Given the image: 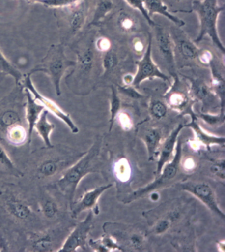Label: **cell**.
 Returning a JSON list of instances; mask_svg holds the SVG:
<instances>
[{
  "mask_svg": "<svg viewBox=\"0 0 225 252\" xmlns=\"http://www.w3.org/2000/svg\"><path fill=\"white\" fill-rule=\"evenodd\" d=\"M152 47H153V36L149 33V41L145 53L141 59L136 62L137 72L134 77L133 85L136 88H139L140 84L146 80H153L159 78L170 84V78L160 70L155 64L152 58Z\"/></svg>",
  "mask_w": 225,
  "mask_h": 252,
  "instance_id": "obj_8",
  "label": "cell"
},
{
  "mask_svg": "<svg viewBox=\"0 0 225 252\" xmlns=\"http://www.w3.org/2000/svg\"><path fill=\"white\" fill-rule=\"evenodd\" d=\"M41 208L43 215L48 219L55 218L59 213L58 205L53 199H46L42 203Z\"/></svg>",
  "mask_w": 225,
  "mask_h": 252,
  "instance_id": "obj_38",
  "label": "cell"
},
{
  "mask_svg": "<svg viewBox=\"0 0 225 252\" xmlns=\"http://www.w3.org/2000/svg\"><path fill=\"white\" fill-rule=\"evenodd\" d=\"M101 149V140L97 139L91 149L66 169L57 181L56 187L59 193L64 196L70 207L74 202L77 188L81 181L86 175L97 172Z\"/></svg>",
  "mask_w": 225,
  "mask_h": 252,
  "instance_id": "obj_1",
  "label": "cell"
},
{
  "mask_svg": "<svg viewBox=\"0 0 225 252\" xmlns=\"http://www.w3.org/2000/svg\"><path fill=\"white\" fill-rule=\"evenodd\" d=\"M155 41L157 48L163 61L166 63L169 72L173 77H178L176 73V63L174 43L171 34L160 26H156Z\"/></svg>",
  "mask_w": 225,
  "mask_h": 252,
  "instance_id": "obj_13",
  "label": "cell"
},
{
  "mask_svg": "<svg viewBox=\"0 0 225 252\" xmlns=\"http://www.w3.org/2000/svg\"><path fill=\"white\" fill-rule=\"evenodd\" d=\"M211 74V88L220 102L221 109H225V76L223 67L213 59L209 65Z\"/></svg>",
  "mask_w": 225,
  "mask_h": 252,
  "instance_id": "obj_16",
  "label": "cell"
},
{
  "mask_svg": "<svg viewBox=\"0 0 225 252\" xmlns=\"http://www.w3.org/2000/svg\"><path fill=\"white\" fill-rule=\"evenodd\" d=\"M119 63V59L117 54L115 53L112 49H110L109 51L104 53L103 61H102V65L104 73L111 72L114 70Z\"/></svg>",
  "mask_w": 225,
  "mask_h": 252,
  "instance_id": "obj_34",
  "label": "cell"
},
{
  "mask_svg": "<svg viewBox=\"0 0 225 252\" xmlns=\"http://www.w3.org/2000/svg\"><path fill=\"white\" fill-rule=\"evenodd\" d=\"M178 190L189 192L204 204L213 213L218 215L221 219H225V214L219 207L214 190L207 183L186 181L176 185Z\"/></svg>",
  "mask_w": 225,
  "mask_h": 252,
  "instance_id": "obj_9",
  "label": "cell"
},
{
  "mask_svg": "<svg viewBox=\"0 0 225 252\" xmlns=\"http://www.w3.org/2000/svg\"><path fill=\"white\" fill-rule=\"evenodd\" d=\"M65 149H59V154L46 156L39 161L36 167L38 178H51L63 172L76 162L84 153L68 154Z\"/></svg>",
  "mask_w": 225,
  "mask_h": 252,
  "instance_id": "obj_6",
  "label": "cell"
},
{
  "mask_svg": "<svg viewBox=\"0 0 225 252\" xmlns=\"http://www.w3.org/2000/svg\"><path fill=\"white\" fill-rule=\"evenodd\" d=\"M191 113H190V116L191 117V121L188 124L184 125V127H189L192 128L196 134V138L198 141L201 143L205 144L207 147H209L211 144H218V145H224L225 137H220V136H215L211 135L205 132L200 126L197 122V115L192 112V109H190Z\"/></svg>",
  "mask_w": 225,
  "mask_h": 252,
  "instance_id": "obj_22",
  "label": "cell"
},
{
  "mask_svg": "<svg viewBox=\"0 0 225 252\" xmlns=\"http://www.w3.org/2000/svg\"><path fill=\"white\" fill-rule=\"evenodd\" d=\"M198 116L199 117H199L201 120L210 126H217L223 124L225 122V109H221V112L219 114L213 115L201 112Z\"/></svg>",
  "mask_w": 225,
  "mask_h": 252,
  "instance_id": "obj_36",
  "label": "cell"
},
{
  "mask_svg": "<svg viewBox=\"0 0 225 252\" xmlns=\"http://www.w3.org/2000/svg\"><path fill=\"white\" fill-rule=\"evenodd\" d=\"M95 48L98 52L100 53H105L106 52L109 51L112 48V43L109 38L105 37V36H101L98 38L95 42Z\"/></svg>",
  "mask_w": 225,
  "mask_h": 252,
  "instance_id": "obj_41",
  "label": "cell"
},
{
  "mask_svg": "<svg viewBox=\"0 0 225 252\" xmlns=\"http://www.w3.org/2000/svg\"><path fill=\"white\" fill-rule=\"evenodd\" d=\"M74 50L77 56L75 69L65 77V83L70 89L77 82L89 76L95 64V53L91 43L74 46Z\"/></svg>",
  "mask_w": 225,
  "mask_h": 252,
  "instance_id": "obj_7",
  "label": "cell"
},
{
  "mask_svg": "<svg viewBox=\"0 0 225 252\" xmlns=\"http://www.w3.org/2000/svg\"><path fill=\"white\" fill-rule=\"evenodd\" d=\"M135 75L128 73L124 74L122 77V82L124 85L132 86L134 81Z\"/></svg>",
  "mask_w": 225,
  "mask_h": 252,
  "instance_id": "obj_46",
  "label": "cell"
},
{
  "mask_svg": "<svg viewBox=\"0 0 225 252\" xmlns=\"http://www.w3.org/2000/svg\"><path fill=\"white\" fill-rule=\"evenodd\" d=\"M28 1L31 3H38V1H41V0H28Z\"/></svg>",
  "mask_w": 225,
  "mask_h": 252,
  "instance_id": "obj_49",
  "label": "cell"
},
{
  "mask_svg": "<svg viewBox=\"0 0 225 252\" xmlns=\"http://www.w3.org/2000/svg\"><path fill=\"white\" fill-rule=\"evenodd\" d=\"M191 9L197 14L199 22V32L196 43H199L208 36L213 43L224 54L225 47L217 31V21L219 15L224 11V6L219 5L218 0H194Z\"/></svg>",
  "mask_w": 225,
  "mask_h": 252,
  "instance_id": "obj_2",
  "label": "cell"
},
{
  "mask_svg": "<svg viewBox=\"0 0 225 252\" xmlns=\"http://www.w3.org/2000/svg\"><path fill=\"white\" fill-rule=\"evenodd\" d=\"M117 116H118L120 125L124 130H129L132 127V121L127 113H119Z\"/></svg>",
  "mask_w": 225,
  "mask_h": 252,
  "instance_id": "obj_45",
  "label": "cell"
},
{
  "mask_svg": "<svg viewBox=\"0 0 225 252\" xmlns=\"http://www.w3.org/2000/svg\"><path fill=\"white\" fill-rule=\"evenodd\" d=\"M5 136L8 141L15 146L24 145L28 142V130L21 123L9 126L5 130Z\"/></svg>",
  "mask_w": 225,
  "mask_h": 252,
  "instance_id": "obj_26",
  "label": "cell"
},
{
  "mask_svg": "<svg viewBox=\"0 0 225 252\" xmlns=\"http://www.w3.org/2000/svg\"><path fill=\"white\" fill-rule=\"evenodd\" d=\"M0 165L7 168V170L10 171L11 174L18 178L24 176V174L15 167L11 158L1 144H0Z\"/></svg>",
  "mask_w": 225,
  "mask_h": 252,
  "instance_id": "obj_33",
  "label": "cell"
},
{
  "mask_svg": "<svg viewBox=\"0 0 225 252\" xmlns=\"http://www.w3.org/2000/svg\"><path fill=\"white\" fill-rule=\"evenodd\" d=\"M89 245L93 249L99 252H109L111 251L110 249L122 250V248L118 245L116 242H114L113 238L105 237L103 239L93 240H91L89 241Z\"/></svg>",
  "mask_w": 225,
  "mask_h": 252,
  "instance_id": "obj_32",
  "label": "cell"
},
{
  "mask_svg": "<svg viewBox=\"0 0 225 252\" xmlns=\"http://www.w3.org/2000/svg\"><path fill=\"white\" fill-rule=\"evenodd\" d=\"M168 111V107L164 102L157 100L151 102L150 105V112L154 118L160 120L165 118Z\"/></svg>",
  "mask_w": 225,
  "mask_h": 252,
  "instance_id": "obj_35",
  "label": "cell"
},
{
  "mask_svg": "<svg viewBox=\"0 0 225 252\" xmlns=\"http://www.w3.org/2000/svg\"><path fill=\"white\" fill-rule=\"evenodd\" d=\"M182 157V142L178 140L177 144L176 151H175L174 158L172 160L165 165V168L163 167V172L158 176H156L155 180L151 184L144 188H140L137 191L129 195L126 199L124 200L125 203H130L143 197L144 195L152 193L155 190L159 189L164 188L169 186L171 182L176 178L178 174L179 167H180V161Z\"/></svg>",
  "mask_w": 225,
  "mask_h": 252,
  "instance_id": "obj_5",
  "label": "cell"
},
{
  "mask_svg": "<svg viewBox=\"0 0 225 252\" xmlns=\"http://www.w3.org/2000/svg\"><path fill=\"white\" fill-rule=\"evenodd\" d=\"M117 87H118L117 88L118 92L123 94V95L127 96V97L132 98V99H139L143 97V95L138 92L134 86L117 85Z\"/></svg>",
  "mask_w": 225,
  "mask_h": 252,
  "instance_id": "obj_40",
  "label": "cell"
},
{
  "mask_svg": "<svg viewBox=\"0 0 225 252\" xmlns=\"http://www.w3.org/2000/svg\"><path fill=\"white\" fill-rule=\"evenodd\" d=\"M211 172L215 176L219 177L221 180H225V159L217 160L213 163L211 167Z\"/></svg>",
  "mask_w": 225,
  "mask_h": 252,
  "instance_id": "obj_42",
  "label": "cell"
},
{
  "mask_svg": "<svg viewBox=\"0 0 225 252\" xmlns=\"http://www.w3.org/2000/svg\"><path fill=\"white\" fill-rule=\"evenodd\" d=\"M75 65L76 61L67 59L65 54V46L60 43L52 45L45 57L30 73L31 74L36 72L47 74L55 86L57 96H60L61 79L67 69L74 67Z\"/></svg>",
  "mask_w": 225,
  "mask_h": 252,
  "instance_id": "obj_4",
  "label": "cell"
},
{
  "mask_svg": "<svg viewBox=\"0 0 225 252\" xmlns=\"http://www.w3.org/2000/svg\"><path fill=\"white\" fill-rule=\"evenodd\" d=\"M121 109V99L119 97L118 90L114 86H111V118L109 120V131L112 129L113 125L116 120L117 115L120 113Z\"/></svg>",
  "mask_w": 225,
  "mask_h": 252,
  "instance_id": "obj_30",
  "label": "cell"
},
{
  "mask_svg": "<svg viewBox=\"0 0 225 252\" xmlns=\"http://www.w3.org/2000/svg\"><path fill=\"white\" fill-rule=\"evenodd\" d=\"M31 76L32 74L30 72L24 75V78L21 80L19 86H20L23 89L26 88L29 90L34 99L43 105L44 109H47L49 112L53 113L56 117L63 121L68 126L72 133H78L79 128L71 118L70 115L63 111L55 102L40 94L34 87L31 80Z\"/></svg>",
  "mask_w": 225,
  "mask_h": 252,
  "instance_id": "obj_10",
  "label": "cell"
},
{
  "mask_svg": "<svg viewBox=\"0 0 225 252\" xmlns=\"http://www.w3.org/2000/svg\"><path fill=\"white\" fill-rule=\"evenodd\" d=\"M112 187V184H108L97 187L93 189L86 191L78 201L74 202L70 206L71 215L72 218H78L81 213L86 210L93 209V211H95L98 201L102 194Z\"/></svg>",
  "mask_w": 225,
  "mask_h": 252,
  "instance_id": "obj_14",
  "label": "cell"
},
{
  "mask_svg": "<svg viewBox=\"0 0 225 252\" xmlns=\"http://www.w3.org/2000/svg\"><path fill=\"white\" fill-rule=\"evenodd\" d=\"M26 94V102L25 103V118L28 126V143L30 144L32 140L34 125L39 119L42 111L44 110L43 105L36 101L29 90L24 88Z\"/></svg>",
  "mask_w": 225,
  "mask_h": 252,
  "instance_id": "obj_15",
  "label": "cell"
},
{
  "mask_svg": "<svg viewBox=\"0 0 225 252\" xmlns=\"http://www.w3.org/2000/svg\"><path fill=\"white\" fill-rule=\"evenodd\" d=\"M6 210L17 220H28L32 214L31 208L22 200L9 194L5 201Z\"/></svg>",
  "mask_w": 225,
  "mask_h": 252,
  "instance_id": "obj_21",
  "label": "cell"
},
{
  "mask_svg": "<svg viewBox=\"0 0 225 252\" xmlns=\"http://www.w3.org/2000/svg\"><path fill=\"white\" fill-rule=\"evenodd\" d=\"M14 1H17V0H14Z\"/></svg>",
  "mask_w": 225,
  "mask_h": 252,
  "instance_id": "obj_50",
  "label": "cell"
},
{
  "mask_svg": "<svg viewBox=\"0 0 225 252\" xmlns=\"http://www.w3.org/2000/svg\"><path fill=\"white\" fill-rule=\"evenodd\" d=\"M190 97L189 92L186 93L185 91H182L180 88L177 89L174 82L165 95L167 105L178 111L183 110L187 106Z\"/></svg>",
  "mask_w": 225,
  "mask_h": 252,
  "instance_id": "obj_23",
  "label": "cell"
},
{
  "mask_svg": "<svg viewBox=\"0 0 225 252\" xmlns=\"http://www.w3.org/2000/svg\"><path fill=\"white\" fill-rule=\"evenodd\" d=\"M132 49L136 54L141 55L145 53L146 48L145 43L141 38L136 37L133 39L132 42Z\"/></svg>",
  "mask_w": 225,
  "mask_h": 252,
  "instance_id": "obj_44",
  "label": "cell"
},
{
  "mask_svg": "<svg viewBox=\"0 0 225 252\" xmlns=\"http://www.w3.org/2000/svg\"><path fill=\"white\" fill-rule=\"evenodd\" d=\"M125 1L130 7L135 9H137L145 17L146 21L150 26H156V24L151 17L148 15L147 11L146 10L145 4H144V0H124Z\"/></svg>",
  "mask_w": 225,
  "mask_h": 252,
  "instance_id": "obj_39",
  "label": "cell"
},
{
  "mask_svg": "<svg viewBox=\"0 0 225 252\" xmlns=\"http://www.w3.org/2000/svg\"><path fill=\"white\" fill-rule=\"evenodd\" d=\"M214 59V55L207 49H200L197 59L200 64L209 66L212 60Z\"/></svg>",
  "mask_w": 225,
  "mask_h": 252,
  "instance_id": "obj_43",
  "label": "cell"
},
{
  "mask_svg": "<svg viewBox=\"0 0 225 252\" xmlns=\"http://www.w3.org/2000/svg\"><path fill=\"white\" fill-rule=\"evenodd\" d=\"M55 9L61 43L66 46L84 28L89 14L90 2L82 0L71 6Z\"/></svg>",
  "mask_w": 225,
  "mask_h": 252,
  "instance_id": "obj_3",
  "label": "cell"
},
{
  "mask_svg": "<svg viewBox=\"0 0 225 252\" xmlns=\"http://www.w3.org/2000/svg\"><path fill=\"white\" fill-rule=\"evenodd\" d=\"M5 76H6V75L3 74L2 72H0V82H1L3 80H4Z\"/></svg>",
  "mask_w": 225,
  "mask_h": 252,
  "instance_id": "obj_48",
  "label": "cell"
},
{
  "mask_svg": "<svg viewBox=\"0 0 225 252\" xmlns=\"http://www.w3.org/2000/svg\"><path fill=\"white\" fill-rule=\"evenodd\" d=\"M162 133L159 128H153L148 130L145 136V141L149 155V160L152 161L155 159L156 153L158 149L159 144H160Z\"/></svg>",
  "mask_w": 225,
  "mask_h": 252,
  "instance_id": "obj_27",
  "label": "cell"
},
{
  "mask_svg": "<svg viewBox=\"0 0 225 252\" xmlns=\"http://www.w3.org/2000/svg\"><path fill=\"white\" fill-rule=\"evenodd\" d=\"M81 1L82 0H41L38 3L49 8L59 9L71 6Z\"/></svg>",
  "mask_w": 225,
  "mask_h": 252,
  "instance_id": "obj_37",
  "label": "cell"
},
{
  "mask_svg": "<svg viewBox=\"0 0 225 252\" xmlns=\"http://www.w3.org/2000/svg\"><path fill=\"white\" fill-rule=\"evenodd\" d=\"M114 4L111 0H99L96 3L93 19L88 26H98L114 8Z\"/></svg>",
  "mask_w": 225,
  "mask_h": 252,
  "instance_id": "obj_28",
  "label": "cell"
},
{
  "mask_svg": "<svg viewBox=\"0 0 225 252\" xmlns=\"http://www.w3.org/2000/svg\"><path fill=\"white\" fill-rule=\"evenodd\" d=\"M103 230L107 234L118 240L120 244L134 250L141 251L145 244V237L141 231L134 227L126 226L118 223L107 222L103 225Z\"/></svg>",
  "mask_w": 225,
  "mask_h": 252,
  "instance_id": "obj_11",
  "label": "cell"
},
{
  "mask_svg": "<svg viewBox=\"0 0 225 252\" xmlns=\"http://www.w3.org/2000/svg\"><path fill=\"white\" fill-rule=\"evenodd\" d=\"M0 72L5 75L12 76L14 78L17 86L20 84L21 80L24 78V74L9 63L1 50H0Z\"/></svg>",
  "mask_w": 225,
  "mask_h": 252,
  "instance_id": "obj_29",
  "label": "cell"
},
{
  "mask_svg": "<svg viewBox=\"0 0 225 252\" xmlns=\"http://www.w3.org/2000/svg\"><path fill=\"white\" fill-rule=\"evenodd\" d=\"M53 236L50 233L44 232L34 238L32 248L34 251L51 252L53 251Z\"/></svg>",
  "mask_w": 225,
  "mask_h": 252,
  "instance_id": "obj_31",
  "label": "cell"
},
{
  "mask_svg": "<svg viewBox=\"0 0 225 252\" xmlns=\"http://www.w3.org/2000/svg\"><path fill=\"white\" fill-rule=\"evenodd\" d=\"M93 212L90 211L84 220L78 222L67 236L62 246L57 250L59 252H76L79 248H85L88 234L93 227Z\"/></svg>",
  "mask_w": 225,
  "mask_h": 252,
  "instance_id": "obj_12",
  "label": "cell"
},
{
  "mask_svg": "<svg viewBox=\"0 0 225 252\" xmlns=\"http://www.w3.org/2000/svg\"><path fill=\"white\" fill-rule=\"evenodd\" d=\"M171 38L174 43V51L177 50L182 59L186 61L197 59L200 49L188 36L184 35L183 32H175Z\"/></svg>",
  "mask_w": 225,
  "mask_h": 252,
  "instance_id": "obj_17",
  "label": "cell"
},
{
  "mask_svg": "<svg viewBox=\"0 0 225 252\" xmlns=\"http://www.w3.org/2000/svg\"><path fill=\"white\" fill-rule=\"evenodd\" d=\"M116 26L121 32L131 33L138 30L139 22L137 18L128 11L120 10L117 15Z\"/></svg>",
  "mask_w": 225,
  "mask_h": 252,
  "instance_id": "obj_25",
  "label": "cell"
},
{
  "mask_svg": "<svg viewBox=\"0 0 225 252\" xmlns=\"http://www.w3.org/2000/svg\"><path fill=\"white\" fill-rule=\"evenodd\" d=\"M48 115H49V111L44 109L40 115L39 119L36 121L34 129H35L38 136L43 140L47 148H52L54 146L52 144L51 135L52 132L55 130V125L48 120Z\"/></svg>",
  "mask_w": 225,
  "mask_h": 252,
  "instance_id": "obj_24",
  "label": "cell"
},
{
  "mask_svg": "<svg viewBox=\"0 0 225 252\" xmlns=\"http://www.w3.org/2000/svg\"><path fill=\"white\" fill-rule=\"evenodd\" d=\"M188 0H163L165 5L169 4L170 6L172 4H177V3H181L183 1H187Z\"/></svg>",
  "mask_w": 225,
  "mask_h": 252,
  "instance_id": "obj_47",
  "label": "cell"
},
{
  "mask_svg": "<svg viewBox=\"0 0 225 252\" xmlns=\"http://www.w3.org/2000/svg\"><path fill=\"white\" fill-rule=\"evenodd\" d=\"M182 76L187 79L190 82L189 94L190 97L201 101L203 104L206 103L209 99H212L213 97H217L212 92L210 85H208L205 81L199 78Z\"/></svg>",
  "mask_w": 225,
  "mask_h": 252,
  "instance_id": "obj_19",
  "label": "cell"
},
{
  "mask_svg": "<svg viewBox=\"0 0 225 252\" xmlns=\"http://www.w3.org/2000/svg\"><path fill=\"white\" fill-rule=\"evenodd\" d=\"M184 128L183 125H179L162 143L160 155H159V161L157 163V172H156L157 175H156V176L161 174L165 165L168 162L169 159L172 157L175 145H176L177 140H178L179 134L180 133Z\"/></svg>",
  "mask_w": 225,
  "mask_h": 252,
  "instance_id": "obj_18",
  "label": "cell"
},
{
  "mask_svg": "<svg viewBox=\"0 0 225 252\" xmlns=\"http://www.w3.org/2000/svg\"><path fill=\"white\" fill-rule=\"evenodd\" d=\"M144 4L148 15L151 18L155 14H160L169 19L179 28L185 26V22L183 20L170 13L163 0H144Z\"/></svg>",
  "mask_w": 225,
  "mask_h": 252,
  "instance_id": "obj_20",
  "label": "cell"
}]
</instances>
